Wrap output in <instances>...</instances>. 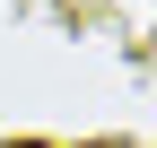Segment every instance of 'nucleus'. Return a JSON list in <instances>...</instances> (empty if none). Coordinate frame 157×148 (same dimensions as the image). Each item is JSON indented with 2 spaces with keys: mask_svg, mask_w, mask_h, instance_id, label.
Here are the masks:
<instances>
[{
  "mask_svg": "<svg viewBox=\"0 0 157 148\" xmlns=\"http://www.w3.org/2000/svg\"><path fill=\"white\" fill-rule=\"evenodd\" d=\"M17 148H35V139H17Z\"/></svg>",
  "mask_w": 157,
  "mask_h": 148,
  "instance_id": "f257e3e1",
  "label": "nucleus"
}]
</instances>
